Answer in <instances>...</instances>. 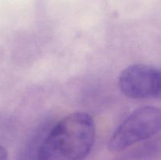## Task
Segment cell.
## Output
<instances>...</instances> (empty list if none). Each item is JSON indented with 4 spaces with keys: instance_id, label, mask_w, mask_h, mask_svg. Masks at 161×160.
<instances>
[{
    "instance_id": "6da1fadb",
    "label": "cell",
    "mask_w": 161,
    "mask_h": 160,
    "mask_svg": "<svg viewBox=\"0 0 161 160\" xmlns=\"http://www.w3.org/2000/svg\"><path fill=\"white\" fill-rule=\"evenodd\" d=\"M95 136V122L89 114L68 115L49 129L38 160H84L91 153Z\"/></svg>"
},
{
    "instance_id": "5b68a950",
    "label": "cell",
    "mask_w": 161,
    "mask_h": 160,
    "mask_svg": "<svg viewBox=\"0 0 161 160\" xmlns=\"http://www.w3.org/2000/svg\"><path fill=\"white\" fill-rule=\"evenodd\" d=\"M8 154L7 151L5 147L0 145V160H7Z\"/></svg>"
},
{
    "instance_id": "7a4b0ae2",
    "label": "cell",
    "mask_w": 161,
    "mask_h": 160,
    "mask_svg": "<svg viewBox=\"0 0 161 160\" xmlns=\"http://www.w3.org/2000/svg\"><path fill=\"white\" fill-rule=\"evenodd\" d=\"M160 110L157 107L146 106L132 111L112 135L108 149L119 152L134 144L149 139L160 132Z\"/></svg>"
},
{
    "instance_id": "3957f363",
    "label": "cell",
    "mask_w": 161,
    "mask_h": 160,
    "mask_svg": "<svg viewBox=\"0 0 161 160\" xmlns=\"http://www.w3.org/2000/svg\"><path fill=\"white\" fill-rule=\"evenodd\" d=\"M118 85L123 94L129 98H157L161 92L160 71L151 64H132L122 71Z\"/></svg>"
},
{
    "instance_id": "277c9868",
    "label": "cell",
    "mask_w": 161,
    "mask_h": 160,
    "mask_svg": "<svg viewBox=\"0 0 161 160\" xmlns=\"http://www.w3.org/2000/svg\"><path fill=\"white\" fill-rule=\"evenodd\" d=\"M50 128V127L47 128L46 126H42V128L36 131L20 152L19 160H38L39 149Z\"/></svg>"
}]
</instances>
